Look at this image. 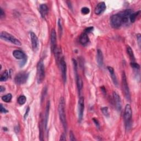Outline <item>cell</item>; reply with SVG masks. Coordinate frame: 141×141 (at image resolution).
I'll use <instances>...</instances> for the list:
<instances>
[{
	"instance_id": "cell-26",
	"label": "cell",
	"mask_w": 141,
	"mask_h": 141,
	"mask_svg": "<svg viewBox=\"0 0 141 141\" xmlns=\"http://www.w3.org/2000/svg\"><path fill=\"white\" fill-rule=\"evenodd\" d=\"M27 101V98L24 95H21L18 99V103L21 105H24Z\"/></svg>"
},
{
	"instance_id": "cell-39",
	"label": "cell",
	"mask_w": 141,
	"mask_h": 141,
	"mask_svg": "<svg viewBox=\"0 0 141 141\" xmlns=\"http://www.w3.org/2000/svg\"><path fill=\"white\" fill-rule=\"evenodd\" d=\"M29 110H30V108H29V107H28L26 110V113L24 114V119H27V117L28 115V113L29 112Z\"/></svg>"
},
{
	"instance_id": "cell-32",
	"label": "cell",
	"mask_w": 141,
	"mask_h": 141,
	"mask_svg": "<svg viewBox=\"0 0 141 141\" xmlns=\"http://www.w3.org/2000/svg\"><path fill=\"white\" fill-rule=\"evenodd\" d=\"M94 29V28L93 27H88L87 28H86L85 30H84V33H86V34H89L90 33H91Z\"/></svg>"
},
{
	"instance_id": "cell-8",
	"label": "cell",
	"mask_w": 141,
	"mask_h": 141,
	"mask_svg": "<svg viewBox=\"0 0 141 141\" xmlns=\"http://www.w3.org/2000/svg\"><path fill=\"white\" fill-rule=\"evenodd\" d=\"M84 110V98L83 97H80L78 101V121L81 122L83 117Z\"/></svg>"
},
{
	"instance_id": "cell-9",
	"label": "cell",
	"mask_w": 141,
	"mask_h": 141,
	"mask_svg": "<svg viewBox=\"0 0 141 141\" xmlns=\"http://www.w3.org/2000/svg\"><path fill=\"white\" fill-rule=\"evenodd\" d=\"M60 66L61 70V73L62 75V78L63 79L64 82H66L67 79V66L66 63L64 60V58L62 57L60 60Z\"/></svg>"
},
{
	"instance_id": "cell-20",
	"label": "cell",
	"mask_w": 141,
	"mask_h": 141,
	"mask_svg": "<svg viewBox=\"0 0 141 141\" xmlns=\"http://www.w3.org/2000/svg\"><path fill=\"white\" fill-rule=\"evenodd\" d=\"M79 42L81 44L83 45H86L88 43V42H89V38H88L87 34L84 32L81 34L79 38Z\"/></svg>"
},
{
	"instance_id": "cell-41",
	"label": "cell",
	"mask_w": 141,
	"mask_h": 141,
	"mask_svg": "<svg viewBox=\"0 0 141 141\" xmlns=\"http://www.w3.org/2000/svg\"><path fill=\"white\" fill-rule=\"evenodd\" d=\"M5 90H6V89H5L4 87H3V86H2V85H1V86H0V92H1V93H2V92H4V91H5Z\"/></svg>"
},
{
	"instance_id": "cell-15",
	"label": "cell",
	"mask_w": 141,
	"mask_h": 141,
	"mask_svg": "<svg viewBox=\"0 0 141 141\" xmlns=\"http://www.w3.org/2000/svg\"><path fill=\"white\" fill-rule=\"evenodd\" d=\"M49 110H50V102L48 101L47 103L46 111L44 115V126L46 129L47 128V125H48V121L49 119Z\"/></svg>"
},
{
	"instance_id": "cell-25",
	"label": "cell",
	"mask_w": 141,
	"mask_h": 141,
	"mask_svg": "<svg viewBox=\"0 0 141 141\" xmlns=\"http://www.w3.org/2000/svg\"><path fill=\"white\" fill-rule=\"evenodd\" d=\"M12 98V95L11 94L9 93L6 95L3 96L2 97V100L6 103H8L11 101Z\"/></svg>"
},
{
	"instance_id": "cell-17",
	"label": "cell",
	"mask_w": 141,
	"mask_h": 141,
	"mask_svg": "<svg viewBox=\"0 0 141 141\" xmlns=\"http://www.w3.org/2000/svg\"><path fill=\"white\" fill-rule=\"evenodd\" d=\"M103 54L102 51L98 49L97 51V63L98 64V65L100 67H102L103 65Z\"/></svg>"
},
{
	"instance_id": "cell-28",
	"label": "cell",
	"mask_w": 141,
	"mask_h": 141,
	"mask_svg": "<svg viewBox=\"0 0 141 141\" xmlns=\"http://www.w3.org/2000/svg\"><path fill=\"white\" fill-rule=\"evenodd\" d=\"M58 29H59V32H60V35L61 36L62 33V20L61 19H58Z\"/></svg>"
},
{
	"instance_id": "cell-29",
	"label": "cell",
	"mask_w": 141,
	"mask_h": 141,
	"mask_svg": "<svg viewBox=\"0 0 141 141\" xmlns=\"http://www.w3.org/2000/svg\"><path fill=\"white\" fill-rule=\"evenodd\" d=\"M101 110L102 111L103 114L106 116V117H109V111H108V107H104L101 109Z\"/></svg>"
},
{
	"instance_id": "cell-35",
	"label": "cell",
	"mask_w": 141,
	"mask_h": 141,
	"mask_svg": "<svg viewBox=\"0 0 141 141\" xmlns=\"http://www.w3.org/2000/svg\"><path fill=\"white\" fill-rule=\"evenodd\" d=\"M0 111H1V113H8V111L7 109H6L3 107V105L2 104H1V109H0Z\"/></svg>"
},
{
	"instance_id": "cell-34",
	"label": "cell",
	"mask_w": 141,
	"mask_h": 141,
	"mask_svg": "<svg viewBox=\"0 0 141 141\" xmlns=\"http://www.w3.org/2000/svg\"><path fill=\"white\" fill-rule=\"evenodd\" d=\"M93 121L94 123H95V126H97V127L98 129H99V128H100V124H99V121H98L97 119H95V118H93Z\"/></svg>"
},
{
	"instance_id": "cell-18",
	"label": "cell",
	"mask_w": 141,
	"mask_h": 141,
	"mask_svg": "<svg viewBox=\"0 0 141 141\" xmlns=\"http://www.w3.org/2000/svg\"><path fill=\"white\" fill-rule=\"evenodd\" d=\"M48 7L45 4H42L39 7V11L41 16L43 18H45L46 16L48 13Z\"/></svg>"
},
{
	"instance_id": "cell-12",
	"label": "cell",
	"mask_w": 141,
	"mask_h": 141,
	"mask_svg": "<svg viewBox=\"0 0 141 141\" xmlns=\"http://www.w3.org/2000/svg\"><path fill=\"white\" fill-rule=\"evenodd\" d=\"M51 48L52 52L56 49V33L55 29H52L51 33Z\"/></svg>"
},
{
	"instance_id": "cell-10",
	"label": "cell",
	"mask_w": 141,
	"mask_h": 141,
	"mask_svg": "<svg viewBox=\"0 0 141 141\" xmlns=\"http://www.w3.org/2000/svg\"><path fill=\"white\" fill-rule=\"evenodd\" d=\"M113 99L117 110L118 111H121L122 108L121 100L120 95L118 94V93L117 92H114L113 93Z\"/></svg>"
},
{
	"instance_id": "cell-2",
	"label": "cell",
	"mask_w": 141,
	"mask_h": 141,
	"mask_svg": "<svg viewBox=\"0 0 141 141\" xmlns=\"http://www.w3.org/2000/svg\"><path fill=\"white\" fill-rule=\"evenodd\" d=\"M132 115V112L131 105L128 104L126 105L124 111V120L127 130H128L129 128H131Z\"/></svg>"
},
{
	"instance_id": "cell-11",
	"label": "cell",
	"mask_w": 141,
	"mask_h": 141,
	"mask_svg": "<svg viewBox=\"0 0 141 141\" xmlns=\"http://www.w3.org/2000/svg\"><path fill=\"white\" fill-rule=\"evenodd\" d=\"M30 37L32 42V48L34 51H37L38 48L39 46V41L38 37L34 33L31 32L30 33Z\"/></svg>"
},
{
	"instance_id": "cell-1",
	"label": "cell",
	"mask_w": 141,
	"mask_h": 141,
	"mask_svg": "<svg viewBox=\"0 0 141 141\" xmlns=\"http://www.w3.org/2000/svg\"><path fill=\"white\" fill-rule=\"evenodd\" d=\"M64 100L63 97H61L60 100L59 104H58V114H59L60 119L61 122L63 125L64 132H67V120H66V116L65 113V109H64Z\"/></svg>"
},
{
	"instance_id": "cell-37",
	"label": "cell",
	"mask_w": 141,
	"mask_h": 141,
	"mask_svg": "<svg viewBox=\"0 0 141 141\" xmlns=\"http://www.w3.org/2000/svg\"><path fill=\"white\" fill-rule=\"evenodd\" d=\"M5 17V14H4V12L3 11L2 8H0V17L1 18H3Z\"/></svg>"
},
{
	"instance_id": "cell-14",
	"label": "cell",
	"mask_w": 141,
	"mask_h": 141,
	"mask_svg": "<svg viewBox=\"0 0 141 141\" xmlns=\"http://www.w3.org/2000/svg\"><path fill=\"white\" fill-rule=\"evenodd\" d=\"M106 9V5L104 2L99 3L95 9V13L97 15L101 14Z\"/></svg>"
},
{
	"instance_id": "cell-6",
	"label": "cell",
	"mask_w": 141,
	"mask_h": 141,
	"mask_svg": "<svg viewBox=\"0 0 141 141\" xmlns=\"http://www.w3.org/2000/svg\"><path fill=\"white\" fill-rule=\"evenodd\" d=\"M0 38L3 40L6 41V42H9L12 44H13L16 45H21V43L20 41L15 38L12 35H11L9 33H8L6 32H2L1 33V35H0Z\"/></svg>"
},
{
	"instance_id": "cell-4",
	"label": "cell",
	"mask_w": 141,
	"mask_h": 141,
	"mask_svg": "<svg viewBox=\"0 0 141 141\" xmlns=\"http://www.w3.org/2000/svg\"><path fill=\"white\" fill-rule=\"evenodd\" d=\"M110 23L113 28L115 29L120 28L123 24L122 12L117 13L111 16Z\"/></svg>"
},
{
	"instance_id": "cell-13",
	"label": "cell",
	"mask_w": 141,
	"mask_h": 141,
	"mask_svg": "<svg viewBox=\"0 0 141 141\" xmlns=\"http://www.w3.org/2000/svg\"><path fill=\"white\" fill-rule=\"evenodd\" d=\"M133 11L132 9H128L125 11H124L122 12V18L123 23H126L128 22L129 19H130V16L133 13Z\"/></svg>"
},
{
	"instance_id": "cell-40",
	"label": "cell",
	"mask_w": 141,
	"mask_h": 141,
	"mask_svg": "<svg viewBox=\"0 0 141 141\" xmlns=\"http://www.w3.org/2000/svg\"><path fill=\"white\" fill-rule=\"evenodd\" d=\"M66 140V139L65 137V135H64V134H62L61 136L60 140Z\"/></svg>"
},
{
	"instance_id": "cell-36",
	"label": "cell",
	"mask_w": 141,
	"mask_h": 141,
	"mask_svg": "<svg viewBox=\"0 0 141 141\" xmlns=\"http://www.w3.org/2000/svg\"><path fill=\"white\" fill-rule=\"evenodd\" d=\"M27 61V56H26V58H24V59L23 60V61H22V62L20 63V66H21V67L24 66V65H25V64L26 63Z\"/></svg>"
},
{
	"instance_id": "cell-22",
	"label": "cell",
	"mask_w": 141,
	"mask_h": 141,
	"mask_svg": "<svg viewBox=\"0 0 141 141\" xmlns=\"http://www.w3.org/2000/svg\"><path fill=\"white\" fill-rule=\"evenodd\" d=\"M9 78V73L7 70H5L1 74V77H0V81L1 82H4L6 81Z\"/></svg>"
},
{
	"instance_id": "cell-16",
	"label": "cell",
	"mask_w": 141,
	"mask_h": 141,
	"mask_svg": "<svg viewBox=\"0 0 141 141\" xmlns=\"http://www.w3.org/2000/svg\"><path fill=\"white\" fill-rule=\"evenodd\" d=\"M13 56L16 58H17V59H18V60H20V59L23 60L27 56L24 52L19 50H16L13 51Z\"/></svg>"
},
{
	"instance_id": "cell-30",
	"label": "cell",
	"mask_w": 141,
	"mask_h": 141,
	"mask_svg": "<svg viewBox=\"0 0 141 141\" xmlns=\"http://www.w3.org/2000/svg\"><path fill=\"white\" fill-rule=\"evenodd\" d=\"M81 12L83 14H88L90 12V9L88 7H83L81 9Z\"/></svg>"
},
{
	"instance_id": "cell-21",
	"label": "cell",
	"mask_w": 141,
	"mask_h": 141,
	"mask_svg": "<svg viewBox=\"0 0 141 141\" xmlns=\"http://www.w3.org/2000/svg\"><path fill=\"white\" fill-rule=\"evenodd\" d=\"M76 79H77V85L78 93L80 94V92L82 90V88H83V81H82L81 77L78 75H76Z\"/></svg>"
},
{
	"instance_id": "cell-7",
	"label": "cell",
	"mask_w": 141,
	"mask_h": 141,
	"mask_svg": "<svg viewBox=\"0 0 141 141\" xmlns=\"http://www.w3.org/2000/svg\"><path fill=\"white\" fill-rule=\"evenodd\" d=\"M29 77V73L27 72H21L18 73L14 78V82L17 84L21 85L26 83Z\"/></svg>"
},
{
	"instance_id": "cell-3",
	"label": "cell",
	"mask_w": 141,
	"mask_h": 141,
	"mask_svg": "<svg viewBox=\"0 0 141 141\" xmlns=\"http://www.w3.org/2000/svg\"><path fill=\"white\" fill-rule=\"evenodd\" d=\"M122 88L123 93L124 94V95L126 99L128 101L131 100V95H130V91L129 89L128 84L127 82V78L124 71L122 72Z\"/></svg>"
},
{
	"instance_id": "cell-33",
	"label": "cell",
	"mask_w": 141,
	"mask_h": 141,
	"mask_svg": "<svg viewBox=\"0 0 141 141\" xmlns=\"http://www.w3.org/2000/svg\"><path fill=\"white\" fill-rule=\"evenodd\" d=\"M69 140L71 141L76 140V139L75 138V136L72 131H70L69 133Z\"/></svg>"
},
{
	"instance_id": "cell-27",
	"label": "cell",
	"mask_w": 141,
	"mask_h": 141,
	"mask_svg": "<svg viewBox=\"0 0 141 141\" xmlns=\"http://www.w3.org/2000/svg\"><path fill=\"white\" fill-rule=\"evenodd\" d=\"M43 121L40 123V125L39 127V130H40V134H39V138L40 140H43Z\"/></svg>"
},
{
	"instance_id": "cell-38",
	"label": "cell",
	"mask_w": 141,
	"mask_h": 141,
	"mask_svg": "<svg viewBox=\"0 0 141 141\" xmlns=\"http://www.w3.org/2000/svg\"><path fill=\"white\" fill-rule=\"evenodd\" d=\"M137 39L138 45H139V46L140 47V40H141V36H140V34H138L137 35Z\"/></svg>"
},
{
	"instance_id": "cell-19",
	"label": "cell",
	"mask_w": 141,
	"mask_h": 141,
	"mask_svg": "<svg viewBox=\"0 0 141 141\" xmlns=\"http://www.w3.org/2000/svg\"><path fill=\"white\" fill-rule=\"evenodd\" d=\"M108 69L109 72L110 73L111 78L113 81V83H114V84L117 85V78H116V76L115 75V73L114 72V68L113 67H110V66H109V67H108Z\"/></svg>"
},
{
	"instance_id": "cell-5",
	"label": "cell",
	"mask_w": 141,
	"mask_h": 141,
	"mask_svg": "<svg viewBox=\"0 0 141 141\" xmlns=\"http://www.w3.org/2000/svg\"><path fill=\"white\" fill-rule=\"evenodd\" d=\"M45 76L44 64L43 61H40L37 65V79L38 84H41L43 82Z\"/></svg>"
},
{
	"instance_id": "cell-31",
	"label": "cell",
	"mask_w": 141,
	"mask_h": 141,
	"mask_svg": "<svg viewBox=\"0 0 141 141\" xmlns=\"http://www.w3.org/2000/svg\"><path fill=\"white\" fill-rule=\"evenodd\" d=\"M131 66L133 68H136L137 69H138L140 68V66H139V64L138 63H137L136 62H131Z\"/></svg>"
},
{
	"instance_id": "cell-23",
	"label": "cell",
	"mask_w": 141,
	"mask_h": 141,
	"mask_svg": "<svg viewBox=\"0 0 141 141\" xmlns=\"http://www.w3.org/2000/svg\"><path fill=\"white\" fill-rule=\"evenodd\" d=\"M127 54H128L129 56H130L132 62H134L135 58H134V54H133V51L132 49H131V48L130 46H127Z\"/></svg>"
},
{
	"instance_id": "cell-24",
	"label": "cell",
	"mask_w": 141,
	"mask_h": 141,
	"mask_svg": "<svg viewBox=\"0 0 141 141\" xmlns=\"http://www.w3.org/2000/svg\"><path fill=\"white\" fill-rule=\"evenodd\" d=\"M140 12V11H139L138 12H135V13H133L130 17V22L131 23H134L135 21H136V18H137V16L139 14Z\"/></svg>"
}]
</instances>
